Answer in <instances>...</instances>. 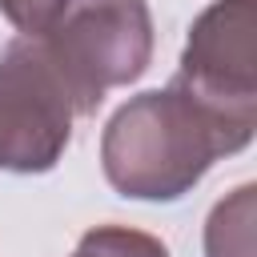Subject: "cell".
<instances>
[{
  "label": "cell",
  "mask_w": 257,
  "mask_h": 257,
  "mask_svg": "<svg viewBox=\"0 0 257 257\" xmlns=\"http://www.w3.org/2000/svg\"><path fill=\"white\" fill-rule=\"evenodd\" d=\"M44 52L60 68L76 112L92 116L108 88L133 84L153 60V12L145 0H72L48 32Z\"/></svg>",
  "instance_id": "7a4b0ae2"
},
{
  "label": "cell",
  "mask_w": 257,
  "mask_h": 257,
  "mask_svg": "<svg viewBox=\"0 0 257 257\" xmlns=\"http://www.w3.org/2000/svg\"><path fill=\"white\" fill-rule=\"evenodd\" d=\"M257 0H213L185 36L177 80L205 104L257 120Z\"/></svg>",
  "instance_id": "277c9868"
},
{
  "label": "cell",
  "mask_w": 257,
  "mask_h": 257,
  "mask_svg": "<svg viewBox=\"0 0 257 257\" xmlns=\"http://www.w3.org/2000/svg\"><path fill=\"white\" fill-rule=\"evenodd\" d=\"M72 257H169V249L145 233V229H128V225H96L88 229Z\"/></svg>",
  "instance_id": "8992f818"
},
{
  "label": "cell",
  "mask_w": 257,
  "mask_h": 257,
  "mask_svg": "<svg viewBox=\"0 0 257 257\" xmlns=\"http://www.w3.org/2000/svg\"><path fill=\"white\" fill-rule=\"evenodd\" d=\"M76 100L40 36H16L0 52V169L48 173L76 120Z\"/></svg>",
  "instance_id": "3957f363"
},
{
  "label": "cell",
  "mask_w": 257,
  "mask_h": 257,
  "mask_svg": "<svg viewBox=\"0 0 257 257\" xmlns=\"http://www.w3.org/2000/svg\"><path fill=\"white\" fill-rule=\"evenodd\" d=\"M68 4L72 0H0V12L8 16L12 28H20V36H40Z\"/></svg>",
  "instance_id": "52a82bcc"
},
{
  "label": "cell",
  "mask_w": 257,
  "mask_h": 257,
  "mask_svg": "<svg viewBox=\"0 0 257 257\" xmlns=\"http://www.w3.org/2000/svg\"><path fill=\"white\" fill-rule=\"evenodd\" d=\"M257 120H237L177 76L165 88L128 96L100 133L104 181L133 201H177L185 197L221 157L241 153L253 141Z\"/></svg>",
  "instance_id": "6da1fadb"
},
{
  "label": "cell",
  "mask_w": 257,
  "mask_h": 257,
  "mask_svg": "<svg viewBox=\"0 0 257 257\" xmlns=\"http://www.w3.org/2000/svg\"><path fill=\"white\" fill-rule=\"evenodd\" d=\"M257 185H237L205 221V257H253Z\"/></svg>",
  "instance_id": "5b68a950"
}]
</instances>
